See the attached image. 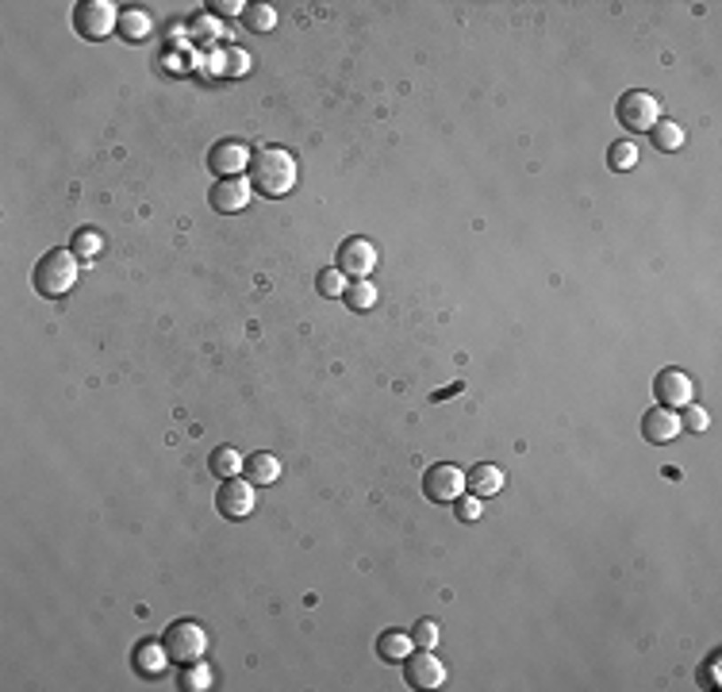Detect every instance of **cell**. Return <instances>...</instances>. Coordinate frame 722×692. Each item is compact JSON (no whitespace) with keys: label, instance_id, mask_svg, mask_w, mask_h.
<instances>
[{"label":"cell","instance_id":"obj_11","mask_svg":"<svg viewBox=\"0 0 722 692\" xmlns=\"http://www.w3.org/2000/svg\"><path fill=\"white\" fill-rule=\"evenodd\" d=\"M250 196H254V185L247 177H219L212 189H208V204L224 216H235L250 204Z\"/></svg>","mask_w":722,"mask_h":692},{"label":"cell","instance_id":"obj_5","mask_svg":"<svg viewBox=\"0 0 722 692\" xmlns=\"http://www.w3.org/2000/svg\"><path fill=\"white\" fill-rule=\"evenodd\" d=\"M74 28L85 35V39H104L120 28V12L108 0H85V4L74 8Z\"/></svg>","mask_w":722,"mask_h":692},{"label":"cell","instance_id":"obj_3","mask_svg":"<svg viewBox=\"0 0 722 692\" xmlns=\"http://www.w3.org/2000/svg\"><path fill=\"white\" fill-rule=\"evenodd\" d=\"M161 642H166L169 662H177V665L204 662V654H208V631H204L196 619H177V623H169L166 634H161Z\"/></svg>","mask_w":722,"mask_h":692},{"label":"cell","instance_id":"obj_24","mask_svg":"<svg viewBox=\"0 0 722 692\" xmlns=\"http://www.w3.org/2000/svg\"><path fill=\"white\" fill-rule=\"evenodd\" d=\"M608 161H611V169H619V173H626V169H634L638 166V146L634 143H611V150H608Z\"/></svg>","mask_w":722,"mask_h":692},{"label":"cell","instance_id":"obj_9","mask_svg":"<svg viewBox=\"0 0 722 692\" xmlns=\"http://www.w3.org/2000/svg\"><path fill=\"white\" fill-rule=\"evenodd\" d=\"M404 680L412 688H438L446 680V665L438 662L435 650H412L404 657Z\"/></svg>","mask_w":722,"mask_h":692},{"label":"cell","instance_id":"obj_7","mask_svg":"<svg viewBox=\"0 0 722 692\" xmlns=\"http://www.w3.org/2000/svg\"><path fill=\"white\" fill-rule=\"evenodd\" d=\"M250 146L242 138H219V143L208 150V169L219 173V177H242V169H250Z\"/></svg>","mask_w":722,"mask_h":692},{"label":"cell","instance_id":"obj_8","mask_svg":"<svg viewBox=\"0 0 722 692\" xmlns=\"http://www.w3.org/2000/svg\"><path fill=\"white\" fill-rule=\"evenodd\" d=\"M254 504H258V496H254V484L247 477H227L216 492V507L224 519H247Z\"/></svg>","mask_w":722,"mask_h":692},{"label":"cell","instance_id":"obj_1","mask_svg":"<svg viewBox=\"0 0 722 692\" xmlns=\"http://www.w3.org/2000/svg\"><path fill=\"white\" fill-rule=\"evenodd\" d=\"M296 158L285 146H265L250 158V185L262 196H288L296 189Z\"/></svg>","mask_w":722,"mask_h":692},{"label":"cell","instance_id":"obj_14","mask_svg":"<svg viewBox=\"0 0 722 692\" xmlns=\"http://www.w3.org/2000/svg\"><path fill=\"white\" fill-rule=\"evenodd\" d=\"M504 469L492 466V461H481V466H473L469 473H465V489H469L473 496H481V500H492L496 492H504Z\"/></svg>","mask_w":722,"mask_h":692},{"label":"cell","instance_id":"obj_31","mask_svg":"<svg viewBox=\"0 0 722 692\" xmlns=\"http://www.w3.org/2000/svg\"><path fill=\"white\" fill-rule=\"evenodd\" d=\"M707 680H711V688H718V654L711 657V665H707Z\"/></svg>","mask_w":722,"mask_h":692},{"label":"cell","instance_id":"obj_4","mask_svg":"<svg viewBox=\"0 0 722 692\" xmlns=\"http://www.w3.org/2000/svg\"><path fill=\"white\" fill-rule=\"evenodd\" d=\"M615 115H619L623 131H654V123L661 120V100L646 89H631L615 104Z\"/></svg>","mask_w":722,"mask_h":692},{"label":"cell","instance_id":"obj_21","mask_svg":"<svg viewBox=\"0 0 722 692\" xmlns=\"http://www.w3.org/2000/svg\"><path fill=\"white\" fill-rule=\"evenodd\" d=\"M649 138H654V146L661 150V154H669V150L684 146V127L677 120H657L654 131H649Z\"/></svg>","mask_w":722,"mask_h":692},{"label":"cell","instance_id":"obj_10","mask_svg":"<svg viewBox=\"0 0 722 692\" xmlns=\"http://www.w3.org/2000/svg\"><path fill=\"white\" fill-rule=\"evenodd\" d=\"M654 392H657V404L661 408H684V404L695 400V381L684 374V369H661L657 381H654Z\"/></svg>","mask_w":722,"mask_h":692},{"label":"cell","instance_id":"obj_26","mask_svg":"<svg viewBox=\"0 0 722 692\" xmlns=\"http://www.w3.org/2000/svg\"><path fill=\"white\" fill-rule=\"evenodd\" d=\"M438 639H442V631H438V623H435V619H419V623H415L412 642L419 646V650H435Z\"/></svg>","mask_w":722,"mask_h":692},{"label":"cell","instance_id":"obj_19","mask_svg":"<svg viewBox=\"0 0 722 692\" xmlns=\"http://www.w3.org/2000/svg\"><path fill=\"white\" fill-rule=\"evenodd\" d=\"M342 300H346V304H350L354 311H369L373 304H377V285H373L369 277H354V281L346 285Z\"/></svg>","mask_w":722,"mask_h":692},{"label":"cell","instance_id":"obj_18","mask_svg":"<svg viewBox=\"0 0 722 692\" xmlns=\"http://www.w3.org/2000/svg\"><path fill=\"white\" fill-rule=\"evenodd\" d=\"M242 461H247V458H242L235 446H216L212 458H208V469H212L216 477L227 481V477H239V473H242Z\"/></svg>","mask_w":722,"mask_h":692},{"label":"cell","instance_id":"obj_17","mask_svg":"<svg viewBox=\"0 0 722 692\" xmlns=\"http://www.w3.org/2000/svg\"><path fill=\"white\" fill-rule=\"evenodd\" d=\"M412 634H404V631H384L381 639H377V654H381V662H404L407 654H412Z\"/></svg>","mask_w":722,"mask_h":692},{"label":"cell","instance_id":"obj_27","mask_svg":"<svg viewBox=\"0 0 722 692\" xmlns=\"http://www.w3.org/2000/svg\"><path fill=\"white\" fill-rule=\"evenodd\" d=\"M100 250H104V239L97 235V231H85V227H81L77 235H74V254H77V258H97Z\"/></svg>","mask_w":722,"mask_h":692},{"label":"cell","instance_id":"obj_29","mask_svg":"<svg viewBox=\"0 0 722 692\" xmlns=\"http://www.w3.org/2000/svg\"><path fill=\"white\" fill-rule=\"evenodd\" d=\"M453 512H458V519H465V523H473V519H481V512H484V500L481 496H458L453 500Z\"/></svg>","mask_w":722,"mask_h":692},{"label":"cell","instance_id":"obj_15","mask_svg":"<svg viewBox=\"0 0 722 692\" xmlns=\"http://www.w3.org/2000/svg\"><path fill=\"white\" fill-rule=\"evenodd\" d=\"M242 477L250 484H273L281 477V461H277V454H270V450H254V454H247V461H242Z\"/></svg>","mask_w":722,"mask_h":692},{"label":"cell","instance_id":"obj_16","mask_svg":"<svg viewBox=\"0 0 722 692\" xmlns=\"http://www.w3.org/2000/svg\"><path fill=\"white\" fill-rule=\"evenodd\" d=\"M169 665V654H166V642H138V650H135V669L138 673H146V677H158L161 669Z\"/></svg>","mask_w":722,"mask_h":692},{"label":"cell","instance_id":"obj_13","mask_svg":"<svg viewBox=\"0 0 722 692\" xmlns=\"http://www.w3.org/2000/svg\"><path fill=\"white\" fill-rule=\"evenodd\" d=\"M680 431H684V427H680V420H677V412H672V408H649L642 415V438H646V443H654V446L672 443Z\"/></svg>","mask_w":722,"mask_h":692},{"label":"cell","instance_id":"obj_25","mask_svg":"<svg viewBox=\"0 0 722 692\" xmlns=\"http://www.w3.org/2000/svg\"><path fill=\"white\" fill-rule=\"evenodd\" d=\"M208 685H212V673H208V665H200V662L181 665V688H189V692H204Z\"/></svg>","mask_w":722,"mask_h":692},{"label":"cell","instance_id":"obj_22","mask_svg":"<svg viewBox=\"0 0 722 692\" xmlns=\"http://www.w3.org/2000/svg\"><path fill=\"white\" fill-rule=\"evenodd\" d=\"M242 23L254 31V35H265L277 28V12L270 4H247V12H242Z\"/></svg>","mask_w":722,"mask_h":692},{"label":"cell","instance_id":"obj_20","mask_svg":"<svg viewBox=\"0 0 722 692\" xmlns=\"http://www.w3.org/2000/svg\"><path fill=\"white\" fill-rule=\"evenodd\" d=\"M115 31H120L127 43H138V39H146V35H150V16H146L143 8H123L120 12V28H115Z\"/></svg>","mask_w":722,"mask_h":692},{"label":"cell","instance_id":"obj_23","mask_svg":"<svg viewBox=\"0 0 722 692\" xmlns=\"http://www.w3.org/2000/svg\"><path fill=\"white\" fill-rule=\"evenodd\" d=\"M346 273L339 270V265H327V270H319L316 277V288H319V296H342L346 293Z\"/></svg>","mask_w":722,"mask_h":692},{"label":"cell","instance_id":"obj_28","mask_svg":"<svg viewBox=\"0 0 722 692\" xmlns=\"http://www.w3.org/2000/svg\"><path fill=\"white\" fill-rule=\"evenodd\" d=\"M677 420H680V427H688V431L700 435V431H707L711 415H707V412L700 408V404H684V415H677Z\"/></svg>","mask_w":722,"mask_h":692},{"label":"cell","instance_id":"obj_12","mask_svg":"<svg viewBox=\"0 0 722 692\" xmlns=\"http://www.w3.org/2000/svg\"><path fill=\"white\" fill-rule=\"evenodd\" d=\"M373 265H377V247L361 235H350L339 247V270L346 277H369Z\"/></svg>","mask_w":722,"mask_h":692},{"label":"cell","instance_id":"obj_30","mask_svg":"<svg viewBox=\"0 0 722 692\" xmlns=\"http://www.w3.org/2000/svg\"><path fill=\"white\" fill-rule=\"evenodd\" d=\"M208 8H216L219 16H239V12H247V4H242V0H212Z\"/></svg>","mask_w":722,"mask_h":692},{"label":"cell","instance_id":"obj_2","mask_svg":"<svg viewBox=\"0 0 722 692\" xmlns=\"http://www.w3.org/2000/svg\"><path fill=\"white\" fill-rule=\"evenodd\" d=\"M39 296L54 300V296H66L69 288L77 285V254L74 250H46L39 262H35V273H31Z\"/></svg>","mask_w":722,"mask_h":692},{"label":"cell","instance_id":"obj_6","mask_svg":"<svg viewBox=\"0 0 722 692\" xmlns=\"http://www.w3.org/2000/svg\"><path fill=\"white\" fill-rule=\"evenodd\" d=\"M461 492H465V473L458 466H450V461H438V466H430L423 473V496L427 500L453 504Z\"/></svg>","mask_w":722,"mask_h":692}]
</instances>
